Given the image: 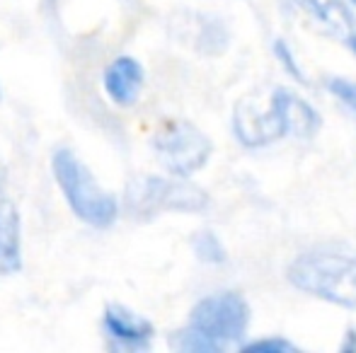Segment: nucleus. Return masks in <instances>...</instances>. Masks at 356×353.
I'll list each match as a JSON object with an SVG mask.
<instances>
[{
  "label": "nucleus",
  "instance_id": "5",
  "mask_svg": "<svg viewBox=\"0 0 356 353\" xmlns=\"http://www.w3.org/2000/svg\"><path fill=\"white\" fill-rule=\"evenodd\" d=\"M153 150L160 165L172 177H192L209 162L213 153L211 138L192 121H165L153 136Z\"/></svg>",
  "mask_w": 356,
  "mask_h": 353
},
{
  "label": "nucleus",
  "instance_id": "13",
  "mask_svg": "<svg viewBox=\"0 0 356 353\" xmlns=\"http://www.w3.org/2000/svg\"><path fill=\"white\" fill-rule=\"evenodd\" d=\"M272 51H274V56H277V61L282 63V68H284V71L289 73V76L293 78L296 83H300V85H305V83H308V78H305V73L300 71L298 61H296L293 51H291V49H289V44H286L284 39H277V42H274Z\"/></svg>",
  "mask_w": 356,
  "mask_h": 353
},
{
  "label": "nucleus",
  "instance_id": "8",
  "mask_svg": "<svg viewBox=\"0 0 356 353\" xmlns=\"http://www.w3.org/2000/svg\"><path fill=\"white\" fill-rule=\"evenodd\" d=\"M102 332L109 346L117 351H145L153 341V325L124 305H107L102 317Z\"/></svg>",
  "mask_w": 356,
  "mask_h": 353
},
{
  "label": "nucleus",
  "instance_id": "10",
  "mask_svg": "<svg viewBox=\"0 0 356 353\" xmlns=\"http://www.w3.org/2000/svg\"><path fill=\"white\" fill-rule=\"evenodd\" d=\"M22 268L19 247V216L8 201H0V276Z\"/></svg>",
  "mask_w": 356,
  "mask_h": 353
},
{
  "label": "nucleus",
  "instance_id": "11",
  "mask_svg": "<svg viewBox=\"0 0 356 353\" xmlns=\"http://www.w3.org/2000/svg\"><path fill=\"white\" fill-rule=\"evenodd\" d=\"M194 252L202 261L207 264H223L228 259V252H225L223 242L218 240V235L211 230H202L194 235Z\"/></svg>",
  "mask_w": 356,
  "mask_h": 353
},
{
  "label": "nucleus",
  "instance_id": "15",
  "mask_svg": "<svg viewBox=\"0 0 356 353\" xmlns=\"http://www.w3.org/2000/svg\"><path fill=\"white\" fill-rule=\"evenodd\" d=\"M339 351H342V353H356V329H354V327H349V329H347Z\"/></svg>",
  "mask_w": 356,
  "mask_h": 353
},
{
  "label": "nucleus",
  "instance_id": "9",
  "mask_svg": "<svg viewBox=\"0 0 356 353\" xmlns=\"http://www.w3.org/2000/svg\"><path fill=\"white\" fill-rule=\"evenodd\" d=\"M145 73L143 66L134 56H119L104 71V89L109 99L119 107H131L136 104L138 94L143 89Z\"/></svg>",
  "mask_w": 356,
  "mask_h": 353
},
{
  "label": "nucleus",
  "instance_id": "1",
  "mask_svg": "<svg viewBox=\"0 0 356 353\" xmlns=\"http://www.w3.org/2000/svg\"><path fill=\"white\" fill-rule=\"evenodd\" d=\"M323 126V119L315 107L291 89H274L267 109H257L252 102H238L233 114V133L245 148H262L284 136L313 138Z\"/></svg>",
  "mask_w": 356,
  "mask_h": 353
},
{
  "label": "nucleus",
  "instance_id": "7",
  "mask_svg": "<svg viewBox=\"0 0 356 353\" xmlns=\"http://www.w3.org/2000/svg\"><path fill=\"white\" fill-rule=\"evenodd\" d=\"M293 5L356 56V15L349 8V0H293Z\"/></svg>",
  "mask_w": 356,
  "mask_h": 353
},
{
  "label": "nucleus",
  "instance_id": "3",
  "mask_svg": "<svg viewBox=\"0 0 356 353\" xmlns=\"http://www.w3.org/2000/svg\"><path fill=\"white\" fill-rule=\"evenodd\" d=\"M286 278L293 288L318 300L356 310V257L305 252L289 264Z\"/></svg>",
  "mask_w": 356,
  "mask_h": 353
},
{
  "label": "nucleus",
  "instance_id": "4",
  "mask_svg": "<svg viewBox=\"0 0 356 353\" xmlns=\"http://www.w3.org/2000/svg\"><path fill=\"white\" fill-rule=\"evenodd\" d=\"M51 167L68 206L73 208V213L80 221L92 227H109L117 221V198L95 182L88 167L75 157V153L66 150V148L56 150Z\"/></svg>",
  "mask_w": 356,
  "mask_h": 353
},
{
  "label": "nucleus",
  "instance_id": "12",
  "mask_svg": "<svg viewBox=\"0 0 356 353\" xmlns=\"http://www.w3.org/2000/svg\"><path fill=\"white\" fill-rule=\"evenodd\" d=\"M243 353H296L298 346L291 344L284 336H264V339H254L240 346Z\"/></svg>",
  "mask_w": 356,
  "mask_h": 353
},
{
  "label": "nucleus",
  "instance_id": "16",
  "mask_svg": "<svg viewBox=\"0 0 356 353\" xmlns=\"http://www.w3.org/2000/svg\"><path fill=\"white\" fill-rule=\"evenodd\" d=\"M349 3H352V5H354V8H356V0H349Z\"/></svg>",
  "mask_w": 356,
  "mask_h": 353
},
{
  "label": "nucleus",
  "instance_id": "2",
  "mask_svg": "<svg viewBox=\"0 0 356 353\" xmlns=\"http://www.w3.org/2000/svg\"><path fill=\"white\" fill-rule=\"evenodd\" d=\"M248 327V300L235 291L213 293L192 307L187 327L175 332L170 344L182 353H223L245 339Z\"/></svg>",
  "mask_w": 356,
  "mask_h": 353
},
{
  "label": "nucleus",
  "instance_id": "6",
  "mask_svg": "<svg viewBox=\"0 0 356 353\" xmlns=\"http://www.w3.org/2000/svg\"><path fill=\"white\" fill-rule=\"evenodd\" d=\"M209 206V193L187 177H143L129 187V211L153 218L163 211L197 213Z\"/></svg>",
  "mask_w": 356,
  "mask_h": 353
},
{
  "label": "nucleus",
  "instance_id": "14",
  "mask_svg": "<svg viewBox=\"0 0 356 353\" xmlns=\"http://www.w3.org/2000/svg\"><path fill=\"white\" fill-rule=\"evenodd\" d=\"M325 87L356 114V83L354 80H347V78H330V80L325 83Z\"/></svg>",
  "mask_w": 356,
  "mask_h": 353
}]
</instances>
